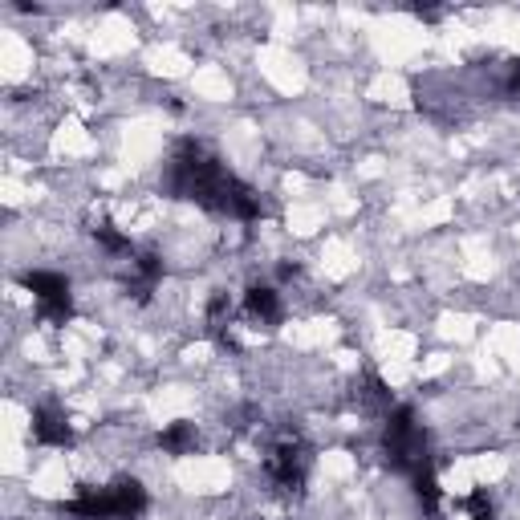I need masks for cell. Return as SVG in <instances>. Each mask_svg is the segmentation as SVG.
<instances>
[{
    "label": "cell",
    "instance_id": "6da1fadb",
    "mask_svg": "<svg viewBox=\"0 0 520 520\" xmlns=\"http://www.w3.org/2000/svg\"><path fill=\"white\" fill-rule=\"evenodd\" d=\"M21 281L37 297V309H41L45 321L65 325L74 317V293H70V281H65L61 273H25Z\"/></svg>",
    "mask_w": 520,
    "mask_h": 520
},
{
    "label": "cell",
    "instance_id": "7a4b0ae2",
    "mask_svg": "<svg viewBox=\"0 0 520 520\" xmlns=\"http://www.w3.org/2000/svg\"><path fill=\"white\" fill-rule=\"evenodd\" d=\"M305 468H309V455H305V447H301L297 439H281V443H273L269 455H265L269 480H273L277 488H285V492H293V488L305 484Z\"/></svg>",
    "mask_w": 520,
    "mask_h": 520
},
{
    "label": "cell",
    "instance_id": "3957f363",
    "mask_svg": "<svg viewBox=\"0 0 520 520\" xmlns=\"http://www.w3.org/2000/svg\"><path fill=\"white\" fill-rule=\"evenodd\" d=\"M106 508L110 520H135L147 512V488L139 480H114L106 484Z\"/></svg>",
    "mask_w": 520,
    "mask_h": 520
},
{
    "label": "cell",
    "instance_id": "277c9868",
    "mask_svg": "<svg viewBox=\"0 0 520 520\" xmlns=\"http://www.w3.org/2000/svg\"><path fill=\"white\" fill-rule=\"evenodd\" d=\"M33 439L41 447H70L74 431H70V423H65V415L57 407H37L33 411Z\"/></svg>",
    "mask_w": 520,
    "mask_h": 520
},
{
    "label": "cell",
    "instance_id": "5b68a950",
    "mask_svg": "<svg viewBox=\"0 0 520 520\" xmlns=\"http://www.w3.org/2000/svg\"><path fill=\"white\" fill-rule=\"evenodd\" d=\"M244 313L260 325H277L281 321V293L273 285H248L244 293Z\"/></svg>",
    "mask_w": 520,
    "mask_h": 520
},
{
    "label": "cell",
    "instance_id": "8992f818",
    "mask_svg": "<svg viewBox=\"0 0 520 520\" xmlns=\"http://www.w3.org/2000/svg\"><path fill=\"white\" fill-rule=\"evenodd\" d=\"M159 447H163L167 455H187V451L195 447V427H191V423H171V427H163V431H159Z\"/></svg>",
    "mask_w": 520,
    "mask_h": 520
},
{
    "label": "cell",
    "instance_id": "52a82bcc",
    "mask_svg": "<svg viewBox=\"0 0 520 520\" xmlns=\"http://www.w3.org/2000/svg\"><path fill=\"white\" fill-rule=\"evenodd\" d=\"M94 236H98V244H102L110 256H135V252H130V236H122L110 220H102V224L94 228Z\"/></svg>",
    "mask_w": 520,
    "mask_h": 520
}]
</instances>
